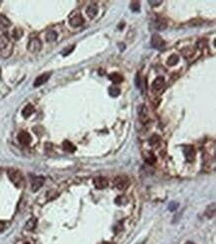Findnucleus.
Returning a JSON list of instances; mask_svg holds the SVG:
<instances>
[{
	"mask_svg": "<svg viewBox=\"0 0 216 244\" xmlns=\"http://www.w3.org/2000/svg\"><path fill=\"white\" fill-rule=\"evenodd\" d=\"M13 52V44L5 35L0 36V54L3 58H9Z\"/></svg>",
	"mask_w": 216,
	"mask_h": 244,
	"instance_id": "obj_1",
	"label": "nucleus"
},
{
	"mask_svg": "<svg viewBox=\"0 0 216 244\" xmlns=\"http://www.w3.org/2000/svg\"><path fill=\"white\" fill-rule=\"evenodd\" d=\"M8 177L10 181L14 184V186L19 188V189H21V188L25 186V180L23 178V175L19 171L15 169H10L8 171Z\"/></svg>",
	"mask_w": 216,
	"mask_h": 244,
	"instance_id": "obj_2",
	"label": "nucleus"
},
{
	"mask_svg": "<svg viewBox=\"0 0 216 244\" xmlns=\"http://www.w3.org/2000/svg\"><path fill=\"white\" fill-rule=\"evenodd\" d=\"M27 48H28L29 52H31L33 54H36V53L40 52L41 49H42L41 40H40L39 38H37V37L31 38V39H30V41H29V43H28Z\"/></svg>",
	"mask_w": 216,
	"mask_h": 244,
	"instance_id": "obj_3",
	"label": "nucleus"
},
{
	"mask_svg": "<svg viewBox=\"0 0 216 244\" xmlns=\"http://www.w3.org/2000/svg\"><path fill=\"white\" fill-rule=\"evenodd\" d=\"M150 44H152V46L154 48V49H157V50H163L165 48V42H164V40L159 36V35L157 34H154L153 35V37H152V41H150Z\"/></svg>",
	"mask_w": 216,
	"mask_h": 244,
	"instance_id": "obj_4",
	"label": "nucleus"
},
{
	"mask_svg": "<svg viewBox=\"0 0 216 244\" xmlns=\"http://www.w3.org/2000/svg\"><path fill=\"white\" fill-rule=\"evenodd\" d=\"M129 185V179L124 176H119L115 179V186L119 190H124Z\"/></svg>",
	"mask_w": 216,
	"mask_h": 244,
	"instance_id": "obj_5",
	"label": "nucleus"
},
{
	"mask_svg": "<svg viewBox=\"0 0 216 244\" xmlns=\"http://www.w3.org/2000/svg\"><path fill=\"white\" fill-rule=\"evenodd\" d=\"M50 77H51V73H45V74H42L41 75H39V77H37L33 84L34 88H39V86L46 84L48 79H50Z\"/></svg>",
	"mask_w": 216,
	"mask_h": 244,
	"instance_id": "obj_6",
	"label": "nucleus"
},
{
	"mask_svg": "<svg viewBox=\"0 0 216 244\" xmlns=\"http://www.w3.org/2000/svg\"><path fill=\"white\" fill-rule=\"evenodd\" d=\"M84 24V19L81 14H74L70 18V25L73 27H80Z\"/></svg>",
	"mask_w": 216,
	"mask_h": 244,
	"instance_id": "obj_7",
	"label": "nucleus"
},
{
	"mask_svg": "<svg viewBox=\"0 0 216 244\" xmlns=\"http://www.w3.org/2000/svg\"><path fill=\"white\" fill-rule=\"evenodd\" d=\"M165 85V80L162 77H158L157 78L153 83V85H152V88L153 91H160Z\"/></svg>",
	"mask_w": 216,
	"mask_h": 244,
	"instance_id": "obj_8",
	"label": "nucleus"
},
{
	"mask_svg": "<svg viewBox=\"0 0 216 244\" xmlns=\"http://www.w3.org/2000/svg\"><path fill=\"white\" fill-rule=\"evenodd\" d=\"M183 154L188 162H192L195 159V150L192 146H186L183 149Z\"/></svg>",
	"mask_w": 216,
	"mask_h": 244,
	"instance_id": "obj_9",
	"label": "nucleus"
},
{
	"mask_svg": "<svg viewBox=\"0 0 216 244\" xmlns=\"http://www.w3.org/2000/svg\"><path fill=\"white\" fill-rule=\"evenodd\" d=\"M18 140L22 145H29L31 143L32 138H31V135L29 133H27V132H25V131H22V132H20L18 135Z\"/></svg>",
	"mask_w": 216,
	"mask_h": 244,
	"instance_id": "obj_10",
	"label": "nucleus"
},
{
	"mask_svg": "<svg viewBox=\"0 0 216 244\" xmlns=\"http://www.w3.org/2000/svg\"><path fill=\"white\" fill-rule=\"evenodd\" d=\"M45 179L43 177H34L32 180V191L37 192L44 185Z\"/></svg>",
	"mask_w": 216,
	"mask_h": 244,
	"instance_id": "obj_11",
	"label": "nucleus"
},
{
	"mask_svg": "<svg viewBox=\"0 0 216 244\" xmlns=\"http://www.w3.org/2000/svg\"><path fill=\"white\" fill-rule=\"evenodd\" d=\"M94 185L99 190L105 189L108 187V180L104 177H98L94 180Z\"/></svg>",
	"mask_w": 216,
	"mask_h": 244,
	"instance_id": "obj_12",
	"label": "nucleus"
},
{
	"mask_svg": "<svg viewBox=\"0 0 216 244\" xmlns=\"http://www.w3.org/2000/svg\"><path fill=\"white\" fill-rule=\"evenodd\" d=\"M139 119L143 123L148 121V110L145 108L144 105H140L139 107Z\"/></svg>",
	"mask_w": 216,
	"mask_h": 244,
	"instance_id": "obj_13",
	"label": "nucleus"
},
{
	"mask_svg": "<svg viewBox=\"0 0 216 244\" xmlns=\"http://www.w3.org/2000/svg\"><path fill=\"white\" fill-rule=\"evenodd\" d=\"M167 27V23L165 21L164 19L162 18H158L154 21V28L157 30H159V31H163Z\"/></svg>",
	"mask_w": 216,
	"mask_h": 244,
	"instance_id": "obj_14",
	"label": "nucleus"
},
{
	"mask_svg": "<svg viewBox=\"0 0 216 244\" xmlns=\"http://www.w3.org/2000/svg\"><path fill=\"white\" fill-rule=\"evenodd\" d=\"M10 25H11L10 20L6 16L0 14V30H6Z\"/></svg>",
	"mask_w": 216,
	"mask_h": 244,
	"instance_id": "obj_15",
	"label": "nucleus"
},
{
	"mask_svg": "<svg viewBox=\"0 0 216 244\" xmlns=\"http://www.w3.org/2000/svg\"><path fill=\"white\" fill-rule=\"evenodd\" d=\"M98 11H99V8H98L97 5L96 4H92V5H90V6L87 8L86 13L88 14V16L90 18H94L98 14Z\"/></svg>",
	"mask_w": 216,
	"mask_h": 244,
	"instance_id": "obj_16",
	"label": "nucleus"
},
{
	"mask_svg": "<svg viewBox=\"0 0 216 244\" xmlns=\"http://www.w3.org/2000/svg\"><path fill=\"white\" fill-rule=\"evenodd\" d=\"M34 111H35V109H34V106H33V105H31V104L26 105V106L24 107V109L22 110L23 117H25V118L29 117V116H31V115L34 113Z\"/></svg>",
	"mask_w": 216,
	"mask_h": 244,
	"instance_id": "obj_17",
	"label": "nucleus"
},
{
	"mask_svg": "<svg viewBox=\"0 0 216 244\" xmlns=\"http://www.w3.org/2000/svg\"><path fill=\"white\" fill-rule=\"evenodd\" d=\"M109 79L112 80L114 84H120V83H122V81L124 80V78H123L120 74H118V73L110 74V75H109Z\"/></svg>",
	"mask_w": 216,
	"mask_h": 244,
	"instance_id": "obj_18",
	"label": "nucleus"
},
{
	"mask_svg": "<svg viewBox=\"0 0 216 244\" xmlns=\"http://www.w3.org/2000/svg\"><path fill=\"white\" fill-rule=\"evenodd\" d=\"M144 160H145V162L147 163H148V164H150V165H153L155 162H157V159H155V157H154V155L152 153V152H147V153L144 154Z\"/></svg>",
	"mask_w": 216,
	"mask_h": 244,
	"instance_id": "obj_19",
	"label": "nucleus"
},
{
	"mask_svg": "<svg viewBox=\"0 0 216 244\" xmlns=\"http://www.w3.org/2000/svg\"><path fill=\"white\" fill-rule=\"evenodd\" d=\"M109 93H110V96H113V97H117V96H119L120 93V89L118 88V86L112 85L109 88Z\"/></svg>",
	"mask_w": 216,
	"mask_h": 244,
	"instance_id": "obj_20",
	"label": "nucleus"
},
{
	"mask_svg": "<svg viewBox=\"0 0 216 244\" xmlns=\"http://www.w3.org/2000/svg\"><path fill=\"white\" fill-rule=\"evenodd\" d=\"M178 62H179V57H178V55H175V54L171 55L167 59V65L170 66V67H173V66H175Z\"/></svg>",
	"mask_w": 216,
	"mask_h": 244,
	"instance_id": "obj_21",
	"label": "nucleus"
},
{
	"mask_svg": "<svg viewBox=\"0 0 216 244\" xmlns=\"http://www.w3.org/2000/svg\"><path fill=\"white\" fill-rule=\"evenodd\" d=\"M63 149L65 151H68V152H74L75 150H76V147H75L70 141H64L63 142Z\"/></svg>",
	"mask_w": 216,
	"mask_h": 244,
	"instance_id": "obj_22",
	"label": "nucleus"
},
{
	"mask_svg": "<svg viewBox=\"0 0 216 244\" xmlns=\"http://www.w3.org/2000/svg\"><path fill=\"white\" fill-rule=\"evenodd\" d=\"M205 215H206V216L208 218H211V217L214 216V215H215V205L214 203H212L211 206H209L207 207L206 211H205Z\"/></svg>",
	"mask_w": 216,
	"mask_h": 244,
	"instance_id": "obj_23",
	"label": "nucleus"
},
{
	"mask_svg": "<svg viewBox=\"0 0 216 244\" xmlns=\"http://www.w3.org/2000/svg\"><path fill=\"white\" fill-rule=\"evenodd\" d=\"M56 39H57V33L54 30H51V31H49L46 34V40L48 42H54Z\"/></svg>",
	"mask_w": 216,
	"mask_h": 244,
	"instance_id": "obj_24",
	"label": "nucleus"
},
{
	"mask_svg": "<svg viewBox=\"0 0 216 244\" xmlns=\"http://www.w3.org/2000/svg\"><path fill=\"white\" fill-rule=\"evenodd\" d=\"M160 141H162V140H160V138L157 135H153L152 138H150L149 143H150V145H152L153 147H157L160 144Z\"/></svg>",
	"mask_w": 216,
	"mask_h": 244,
	"instance_id": "obj_25",
	"label": "nucleus"
},
{
	"mask_svg": "<svg viewBox=\"0 0 216 244\" xmlns=\"http://www.w3.org/2000/svg\"><path fill=\"white\" fill-rule=\"evenodd\" d=\"M36 224H37L36 219H35V218H31V219H30V220L27 222L26 228H27V229H29V230H32V229H34V228H35Z\"/></svg>",
	"mask_w": 216,
	"mask_h": 244,
	"instance_id": "obj_26",
	"label": "nucleus"
},
{
	"mask_svg": "<svg viewBox=\"0 0 216 244\" xmlns=\"http://www.w3.org/2000/svg\"><path fill=\"white\" fill-rule=\"evenodd\" d=\"M130 9H132V11H134V12L139 11V10H140V4H139V2L134 1V2L130 3Z\"/></svg>",
	"mask_w": 216,
	"mask_h": 244,
	"instance_id": "obj_27",
	"label": "nucleus"
},
{
	"mask_svg": "<svg viewBox=\"0 0 216 244\" xmlns=\"http://www.w3.org/2000/svg\"><path fill=\"white\" fill-rule=\"evenodd\" d=\"M12 35H13V37H14L15 39L18 40V39H20V38L22 37L23 32H22L21 29H15L14 31H13V33H12Z\"/></svg>",
	"mask_w": 216,
	"mask_h": 244,
	"instance_id": "obj_28",
	"label": "nucleus"
},
{
	"mask_svg": "<svg viewBox=\"0 0 216 244\" xmlns=\"http://www.w3.org/2000/svg\"><path fill=\"white\" fill-rule=\"evenodd\" d=\"M128 201V200L125 199V197H119L117 200H115V202L118 203V205H120V206H122V205H124V203H125Z\"/></svg>",
	"mask_w": 216,
	"mask_h": 244,
	"instance_id": "obj_29",
	"label": "nucleus"
},
{
	"mask_svg": "<svg viewBox=\"0 0 216 244\" xmlns=\"http://www.w3.org/2000/svg\"><path fill=\"white\" fill-rule=\"evenodd\" d=\"M73 50H74V46H71V47H70L69 49H68V48L65 49L63 52H62V54H63V56H67V55H69L70 53H71Z\"/></svg>",
	"mask_w": 216,
	"mask_h": 244,
	"instance_id": "obj_30",
	"label": "nucleus"
},
{
	"mask_svg": "<svg viewBox=\"0 0 216 244\" xmlns=\"http://www.w3.org/2000/svg\"><path fill=\"white\" fill-rule=\"evenodd\" d=\"M148 3L152 5L153 7H154V6H157L159 4H162V1H152V0H150V1H148Z\"/></svg>",
	"mask_w": 216,
	"mask_h": 244,
	"instance_id": "obj_31",
	"label": "nucleus"
},
{
	"mask_svg": "<svg viewBox=\"0 0 216 244\" xmlns=\"http://www.w3.org/2000/svg\"><path fill=\"white\" fill-rule=\"evenodd\" d=\"M4 228H5V223H4L3 221L0 220V232H1V231L4 229Z\"/></svg>",
	"mask_w": 216,
	"mask_h": 244,
	"instance_id": "obj_32",
	"label": "nucleus"
},
{
	"mask_svg": "<svg viewBox=\"0 0 216 244\" xmlns=\"http://www.w3.org/2000/svg\"><path fill=\"white\" fill-rule=\"evenodd\" d=\"M186 244H194V243H192V242H187Z\"/></svg>",
	"mask_w": 216,
	"mask_h": 244,
	"instance_id": "obj_33",
	"label": "nucleus"
},
{
	"mask_svg": "<svg viewBox=\"0 0 216 244\" xmlns=\"http://www.w3.org/2000/svg\"><path fill=\"white\" fill-rule=\"evenodd\" d=\"M102 244H109V243H107V242H104V243H102Z\"/></svg>",
	"mask_w": 216,
	"mask_h": 244,
	"instance_id": "obj_34",
	"label": "nucleus"
},
{
	"mask_svg": "<svg viewBox=\"0 0 216 244\" xmlns=\"http://www.w3.org/2000/svg\"><path fill=\"white\" fill-rule=\"evenodd\" d=\"M26 244H29V243H26Z\"/></svg>",
	"mask_w": 216,
	"mask_h": 244,
	"instance_id": "obj_35",
	"label": "nucleus"
},
{
	"mask_svg": "<svg viewBox=\"0 0 216 244\" xmlns=\"http://www.w3.org/2000/svg\"><path fill=\"white\" fill-rule=\"evenodd\" d=\"M0 3H1V1H0Z\"/></svg>",
	"mask_w": 216,
	"mask_h": 244,
	"instance_id": "obj_36",
	"label": "nucleus"
}]
</instances>
